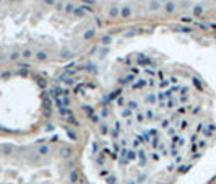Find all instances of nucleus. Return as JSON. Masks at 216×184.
<instances>
[{
    "mask_svg": "<svg viewBox=\"0 0 216 184\" xmlns=\"http://www.w3.org/2000/svg\"><path fill=\"white\" fill-rule=\"evenodd\" d=\"M159 42L106 60L90 101L85 160L99 184H176L213 135Z\"/></svg>",
    "mask_w": 216,
    "mask_h": 184,
    "instance_id": "nucleus-1",
    "label": "nucleus"
}]
</instances>
